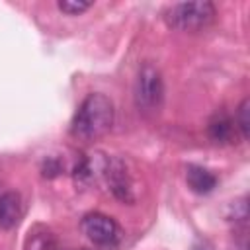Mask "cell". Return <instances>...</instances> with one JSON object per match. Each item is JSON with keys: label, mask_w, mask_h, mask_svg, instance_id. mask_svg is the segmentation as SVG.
I'll return each instance as SVG.
<instances>
[{"label": "cell", "mask_w": 250, "mask_h": 250, "mask_svg": "<svg viewBox=\"0 0 250 250\" xmlns=\"http://www.w3.org/2000/svg\"><path fill=\"white\" fill-rule=\"evenodd\" d=\"M248 113H250V100L244 98L236 109V117H234V125L236 129L240 131V137L242 139H248L250 135V119H248Z\"/></svg>", "instance_id": "10"}, {"label": "cell", "mask_w": 250, "mask_h": 250, "mask_svg": "<svg viewBox=\"0 0 250 250\" xmlns=\"http://www.w3.org/2000/svg\"><path fill=\"white\" fill-rule=\"evenodd\" d=\"M113 125V104L107 96L94 92L88 94L78 105L72 123L70 135L78 141H96L104 137Z\"/></svg>", "instance_id": "1"}, {"label": "cell", "mask_w": 250, "mask_h": 250, "mask_svg": "<svg viewBox=\"0 0 250 250\" xmlns=\"http://www.w3.org/2000/svg\"><path fill=\"white\" fill-rule=\"evenodd\" d=\"M207 133L211 137V141L215 143H232L234 135H236V125H234V119H230L225 111H219L215 113L211 119H209V125H207Z\"/></svg>", "instance_id": "7"}, {"label": "cell", "mask_w": 250, "mask_h": 250, "mask_svg": "<svg viewBox=\"0 0 250 250\" xmlns=\"http://www.w3.org/2000/svg\"><path fill=\"white\" fill-rule=\"evenodd\" d=\"M23 217V203L20 193L6 191L0 195V229L10 230L14 229Z\"/></svg>", "instance_id": "6"}, {"label": "cell", "mask_w": 250, "mask_h": 250, "mask_svg": "<svg viewBox=\"0 0 250 250\" xmlns=\"http://www.w3.org/2000/svg\"><path fill=\"white\" fill-rule=\"evenodd\" d=\"M53 242H55V238H53L51 230L37 225L29 230V236L25 240V250H51Z\"/></svg>", "instance_id": "9"}, {"label": "cell", "mask_w": 250, "mask_h": 250, "mask_svg": "<svg viewBox=\"0 0 250 250\" xmlns=\"http://www.w3.org/2000/svg\"><path fill=\"white\" fill-rule=\"evenodd\" d=\"M215 6L211 2H178L166 8L164 21L172 29L180 31H197L207 27L215 20Z\"/></svg>", "instance_id": "2"}, {"label": "cell", "mask_w": 250, "mask_h": 250, "mask_svg": "<svg viewBox=\"0 0 250 250\" xmlns=\"http://www.w3.org/2000/svg\"><path fill=\"white\" fill-rule=\"evenodd\" d=\"M57 8L68 16H76V14H82L86 12L88 8H92V2H86V0H61L57 2Z\"/></svg>", "instance_id": "11"}, {"label": "cell", "mask_w": 250, "mask_h": 250, "mask_svg": "<svg viewBox=\"0 0 250 250\" xmlns=\"http://www.w3.org/2000/svg\"><path fill=\"white\" fill-rule=\"evenodd\" d=\"M164 86L160 72L152 64H143L135 82V104L143 111H154L160 107Z\"/></svg>", "instance_id": "3"}, {"label": "cell", "mask_w": 250, "mask_h": 250, "mask_svg": "<svg viewBox=\"0 0 250 250\" xmlns=\"http://www.w3.org/2000/svg\"><path fill=\"white\" fill-rule=\"evenodd\" d=\"M186 182L191 188V191H195V193H209L217 186V176L213 172H209L207 168H203V166L189 164L186 168Z\"/></svg>", "instance_id": "8"}, {"label": "cell", "mask_w": 250, "mask_h": 250, "mask_svg": "<svg viewBox=\"0 0 250 250\" xmlns=\"http://www.w3.org/2000/svg\"><path fill=\"white\" fill-rule=\"evenodd\" d=\"M104 182L107 184L109 191L117 199H121V201H133V184H131V178L127 174V168H125V164L121 160H117V158H109L107 160Z\"/></svg>", "instance_id": "5"}, {"label": "cell", "mask_w": 250, "mask_h": 250, "mask_svg": "<svg viewBox=\"0 0 250 250\" xmlns=\"http://www.w3.org/2000/svg\"><path fill=\"white\" fill-rule=\"evenodd\" d=\"M82 232L98 246L113 248L121 240V227L104 213H88L80 223Z\"/></svg>", "instance_id": "4"}, {"label": "cell", "mask_w": 250, "mask_h": 250, "mask_svg": "<svg viewBox=\"0 0 250 250\" xmlns=\"http://www.w3.org/2000/svg\"><path fill=\"white\" fill-rule=\"evenodd\" d=\"M107 250H109V248H107Z\"/></svg>", "instance_id": "12"}]
</instances>
